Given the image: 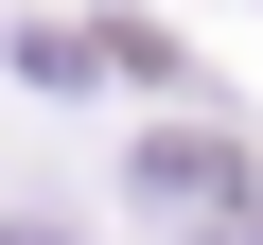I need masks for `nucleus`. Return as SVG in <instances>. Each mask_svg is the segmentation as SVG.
I'll list each match as a JSON object with an SVG mask.
<instances>
[{"label": "nucleus", "mask_w": 263, "mask_h": 245, "mask_svg": "<svg viewBox=\"0 0 263 245\" xmlns=\"http://www.w3.org/2000/svg\"><path fill=\"white\" fill-rule=\"evenodd\" d=\"M0 245H70V228H53V210H0Z\"/></svg>", "instance_id": "nucleus-2"}, {"label": "nucleus", "mask_w": 263, "mask_h": 245, "mask_svg": "<svg viewBox=\"0 0 263 245\" xmlns=\"http://www.w3.org/2000/svg\"><path fill=\"white\" fill-rule=\"evenodd\" d=\"M141 193H158V210H228V193H246V158L176 122V140H141Z\"/></svg>", "instance_id": "nucleus-1"}]
</instances>
